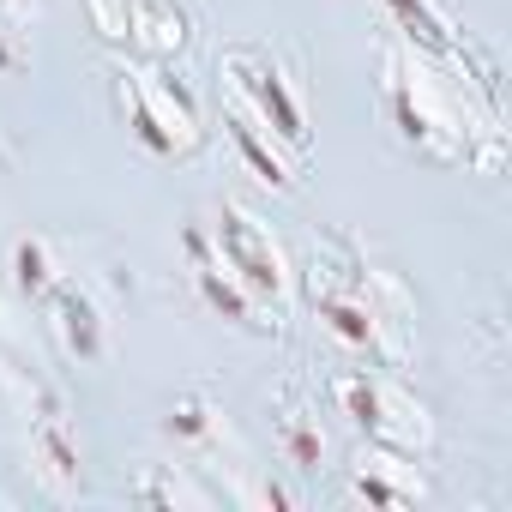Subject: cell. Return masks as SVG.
Returning <instances> with one entry per match:
<instances>
[{
    "label": "cell",
    "instance_id": "6da1fadb",
    "mask_svg": "<svg viewBox=\"0 0 512 512\" xmlns=\"http://www.w3.org/2000/svg\"><path fill=\"white\" fill-rule=\"evenodd\" d=\"M308 308L356 362L404 368L416 356V302L356 235H314Z\"/></svg>",
    "mask_w": 512,
    "mask_h": 512
},
{
    "label": "cell",
    "instance_id": "7a4b0ae2",
    "mask_svg": "<svg viewBox=\"0 0 512 512\" xmlns=\"http://www.w3.org/2000/svg\"><path fill=\"white\" fill-rule=\"evenodd\" d=\"M332 404L374 446H392V452H410V458H428L434 452V416H428V404L392 368H374V362L338 368L332 374Z\"/></svg>",
    "mask_w": 512,
    "mask_h": 512
},
{
    "label": "cell",
    "instance_id": "3957f363",
    "mask_svg": "<svg viewBox=\"0 0 512 512\" xmlns=\"http://www.w3.org/2000/svg\"><path fill=\"white\" fill-rule=\"evenodd\" d=\"M211 247L223 253V266L241 278V290L272 314V326L296 308V266L284 260L278 235H272L260 217H253L247 205L223 199V205L211 211Z\"/></svg>",
    "mask_w": 512,
    "mask_h": 512
},
{
    "label": "cell",
    "instance_id": "277c9868",
    "mask_svg": "<svg viewBox=\"0 0 512 512\" xmlns=\"http://www.w3.org/2000/svg\"><path fill=\"white\" fill-rule=\"evenodd\" d=\"M115 103H121L127 127L139 133V145H151L157 157H193L205 145L193 97L157 61H121L115 67Z\"/></svg>",
    "mask_w": 512,
    "mask_h": 512
},
{
    "label": "cell",
    "instance_id": "5b68a950",
    "mask_svg": "<svg viewBox=\"0 0 512 512\" xmlns=\"http://www.w3.org/2000/svg\"><path fill=\"white\" fill-rule=\"evenodd\" d=\"M217 79H223V103L247 109L266 133H278L296 157H308V139H314V133H308V109H302V97L290 91L284 67H278L260 43H229V49L217 55Z\"/></svg>",
    "mask_w": 512,
    "mask_h": 512
},
{
    "label": "cell",
    "instance_id": "8992f818",
    "mask_svg": "<svg viewBox=\"0 0 512 512\" xmlns=\"http://www.w3.org/2000/svg\"><path fill=\"white\" fill-rule=\"evenodd\" d=\"M37 314H43V326H49V338L61 344L67 362H97V356L109 350V314H103L97 290H91L73 266L37 296Z\"/></svg>",
    "mask_w": 512,
    "mask_h": 512
},
{
    "label": "cell",
    "instance_id": "52a82bcc",
    "mask_svg": "<svg viewBox=\"0 0 512 512\" xmlns=\"http://www.w3.org/2000/svg\"><path fill=\"white\" fill-rule=\"evenodd\" d=\"M25 458H31V476L49 500H73L85 488V458H79V440H73L61 398L25 416Z\"/></svg>",
    "mask_w": 512,
    "mask_h": 512
},
{
    "label": "cell",
    "instance_id": "ba28073f",
    "mask_svg": "<svg viewBox=\"0 0 512 512\" xmlns=\"http://www.w3.org/2000/svg\"><path fill=\"white\" fill-rule=\"evenodd\" d=\"M350 494L368 500L374 512H410L428 500V476H422V458L410 452H392V446H362L356 464H350Z\"/></svg>",
    "mask_w": 512,
    "mask_h": 512
},
{
    "label": "cell",
    "instance_id": "9c48e42d",
    "mask_svg": "<svg viewBox=\"0 0 512 512\" xmlns=\"http://www.w3.org/2000/svg\"><path fill=\"white\" fill-rule=\"evenodd\" d=\"M187 266H193V290H199V302H205L211 314H223V320H235V326H247V332H272V314L253 302V296L241 290V278L223 266V253L211 247V229H205V223L187 229Z\"/></svg>",
    "mask_w": 512,
    "mask_h": 512
},
{
    "label": "cell",
    "instance_id": "30bf717a",
    "mask_svg": "<svg viewBox=\"0 0 512 512\" xmlns=\"http://www.w3.org/2000/svg\"><path fill=\"white\" fill-rule=\"evenodd\" d=\"M163 434L193 458V470H217V458H223V452H229V458H241V452H235V434H229V410H223L211 392H181V398L169 404Z\"/></svg>",
    "mask_w": 512,
    "mask_h": 512
},
{
    "label": "cell",
    "instance_id": "8fae6325",
    "mask_svg": "<svg viewBox=\"0 0 512 512\" xmlns=\"http://www.w3.org/2000/svg\"><path fill=\"white\" fill-rule=\"evenodd\" d=\"M223 133H229V145L241 151V163L260 175L266 187H296V175H302V157L278 139V133H266L260 121H253L247 109H235V103H223Z\"/></svg>",
    "mask_w": 512,
    "mask_h": 512
},
{
    "label": "cell",
    "instance_id": "7c38bea8",
    "mask_svg": "<svg viewBox=\"0 0 512 512\" xmlns=\"http://www.w3.org/2000/svg\"><path fill=\"white\" fill-rule=\"evenodd\" d=\"M127 49L139 61H175L187 49V13L175 0H127Z\"/></svg>",
    "mask_w": 512,
    "mask_h": 512
},
{
    "label": "cell",
    "instance_id": "4fadbf2b",
    "mask_svg": "<svg viewBox=\"0 0 512 512\" xmlns=\"http://www.w3.org/2000/svg\"><path fill=\"white\" fill-rule=\"evenodd\" d=\"M127 500L133 506H193V512H211L217 488H205L193 464H145L127 482Z\"/></svg>",
    "mask_w": 512,
    "mask_h": 512
},
{
    "label": "cell",
    "instance_id": "5bb4252c",
    "mask_svg": "<svg viewBox=\"0 0 512 512\" xmlns=\"http://www.w3.org/2000/svg\"><path fill=\"white\" fill-rule=\"evenodd\" d=\"M272 440H278V458L290 470H302V476L320 470V458H326V428H320V416L302 398H284L272 410Z\"/></svg>",
    "mask_w": 512,
    "mask_h": 512
},
{
    "label": "cell",
    "instance_id": "9a60e30c",
    "mask_svg": "<svg viewBox=\"0 0 512 512\" xmlns=\"http://www.w3.org/2000/svg\"><path fill=\"white\" fill-rule=\"evenodd\" d=\"M61 272H67V260L55 253L49 235H19V241H13V278H19V290H25L31 302H37Z\"/></svg>",
    "mask_w": 512,
    "mask_h": 512
},
{
    "label": "cell",
    "instance_id": "2e32d148",
    "mask_svg": "<svg viewBox=\"0 0 512 512\" xmlns=\"http://www.w3.org/2000/svg\"><path fill=\"white\" fill-rule=\"evenodd\" d=\"M85 13H91V25H97L103 43L127 49V0H85Z\"/></svg>",
    "mask_w": 512,
    "mask_h": 512
},
{
    "label": "cell",
    "instance_id": "e0dca14e",
    "mask_svg": "<svg viewBox=\"0 0 512 512\" xmlns=\"http://www.w3.org/2000/svg\"><path fill=\"white\" fill-rule=\"evenodd\" d=\"M13 67H25V49H19V31L0 19V73H13Z\"/></svg>",
    "mask_w": 512,
    "mask_h": 512
},
{
    "label": "cell",
    "instance_id": "ac0fdd59",
    "mask_svg": "<svg viewBox=\"0 0 512 512\" xmlns=\"http://www.w3.org/2000/svg\"><path fill=\"white\" fill-rule=\"evenodd\" d=\"M0 19H7L13 31H25V25L37 19V0H0Z\"/></svg>",
    "mask_w": 512,
    "mask_h": 512
},
{
    "label": "cell",
    "instance_id": "d6986e66",
    "mask_svg": "<svg viewBox=\"0 0 512 512\" xmlns=\"http://www.w3.org/2000/svg\"><path fill=\"white\" fill-rule=\"evenodd\" d=\"M0 169H13V145H7V133H0Z\"/></svg>",
    "mask_w": 512,
    "mask_h": 512
},
{
    "label": "cell",
    "instance_id": "ffe728a7",
    "mask_svg": "<svg viewBox=\"0 0 512 512\" xmlns=\"http://www.w3.org/2000/svg\"><path fill=\"white\" fill-rule=\"evenodd\" d=\"M7 506H13V500H7V494H0V512H7Z\"/></svg>",
    "mask_w": 512,
    "mask_h": 512
}]
</instances>
